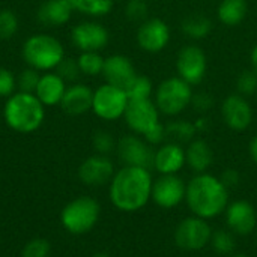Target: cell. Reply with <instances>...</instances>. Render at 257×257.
Masks as SVG:
<instances>
[{"label": "cell", "mask_w": 257, "mask_h": 257, "mask_svg": "<svg viewBox=\"0 0 257 257\" xmlns=\"http://www.w3.org/2000/svg\"><path fill=\"white\" fill-rule=\"evenodd\" d=\"M101 75L104 77L105 83L117 86L125 90V87L137 75V71L130 57L123 54H111L105 57Z\"/></svg>", "instance_id": "d6986e66"}, {"label": "cell", "mask_w": 257, "mask_h": 257, "mask_svg": "<svg viewBox=\"0 0 257 257\" xmlns=\"http://www.w3.org/2000/svg\"><path fill=\"white\" fill-rule=\"evenodd\" d=\"M185 203L191 215L209 221L224 214L229 205V188L220 176L208 172L197 173L187 182Z\"/></svg>", "instance_id": "7a4b0ae2"}, {"label": "cell", "mask_w": 257, "mask_h": 257, "mask_svg": "<svg viewBox=\"0 0 257 257\" xmlns=\"http://www.w3.org/2000/svg\"><path fill=\"white\" fill-rule=\"evenodd\" d=\"M152 184L149 169L123 166L114 172L108 184L110 202L120 212H137L149 203Z\"/></svg>", "instance_id": "6da1fadb"}, {"label": "cell", "mask_w": 257, "mask_h": 257, "mask_svg": "<svg viewBox=\"0 0 257 257\" xmlns=\"http://www.w3.org/2000/svg\"><path fill=\"white\" fill-rule=\"evenodd\" d=\"M250 60H251V69L257 74V44L253 47V50H251Z\"/></svg>", "instance_id": "7bdbcfd3"}, {"label": "cell", "mask_w": 257, "mask_h": 257, "mask_svg": "<svg viewBox=\"0 0 257 257\" xmlns=\"http://www.w3.org/2000/svg\"><path fill=\"white\" fill-rule=\"evenodd\" d=\"M105 57L101 56L99 51H83L77 57V63L80 72L86 77H98L102 74Z\"/></svg>", "instance_id": "83f0119b"}, {"label": "cell", "mask_w": 257, "mask_h": 257, "mask_svg": "<svg viewBox=\"0 0 257 257\" xmlns=\"http://www.w3.org/2000/svg\"><path fill=\"white\" fill-rule=\"evenodd\" d=\"M194 107V110L197 113H206L208 110H211V107L214 105V99L209 93H205V92H200V93H193V98H191V104Z\"/></svg>", "instance_id": "f35d334b"}, {"label": "cell", "mask_w": 257, "mask_h": 257, "mask_svg": "<svg viewBox=\"0 0 257 257\" xmlns=\"http://www.w3.org/2000/svg\"><path fill=\"white\" fill-rule=\"evenodd\" d=\"M194 125H196L197 133L199 131H205L208 128V119L206 117H200V119H197V122H194Z\"/></svg>", "instance_id": "b9f144b4"}, {"label": "cell", "mask_w": 257, "mask_h": 257, "mask_svg": "<svg viewBox=\"0 0 257 257\" xmlns=\"http://www.w3.org/2000/svg\"><path fill=\"white\" fill-rule=\"evenodd\" d=\"M185 166V148L182 145L167 142L155 149L152 169L160 175H178Z\"/></svg>", "instance_id": "ac0fdd59"}, {"label": "cell", "mask_w": 257, "mask_h": 257, "mask_svg": "<svg viewBox=\"0 0 257 257\" xmlns=\"http://www.w3.org/2000/svg\"><path fill=\"white\" fill-rule=\"evenodd\" d=\"M176 71L178 77L185 80L188 84H200L208 71V57L205 51L196 44L182 47L176 56Z\"/></svg>", "instance_id": "9c48e42d"}, {"label": "cell", "mask_w": 257, "mask_h": 257, "mask_svg": "<svg viewBox=\"0 0 257 257\" xmlns=\"http://www.w3.org/2000/svg\"><path fill=\"white\" fill-rule=\"evenodd\" d=\"M229 257H250L248 254H245V253H233V254H230Z\"/></svg>", "instance_id": "ee69618b"}, {"label": "cell", "mask_w": 257, "mask_h": 257, "mask_svg": "<svg viewBox=\"0 0 257 257\" xmlns=\"http://www.w3.org/2000/svg\"><path fill=\"white\" fill-rule=\"evenodd\" d=\"M187 184L178 175H160L154 179L151 200L161 209H173L185 202Z\"/></svg>", "instance_id": "8fae6325"}, {"label": "cell", "mask_w": 257, "mask_h": 257, "mask_svg": "<svg viewBox=\"0 0 257 257\" xmlns=\"http://www.w3.org/2000/svg\"><path fill=\"white\" fill-rule=\"evenodd\" d=\"M20 27L18 17L11 9H0V39L6 41L17 35Z\"/></svg>", "instance_id": "4dcf8cb0"}, {"label": "cell", "mask_w": 257, "mask_h": 257, "mask_svg": "<svg viewBox=\"0 0 257 257\" xmlns=\"http://www.w3.org/2000/svg\"><path fill=\"white\" fill-rule=\"evenodd\" d=\"M221 182L230 190V188H236L239 185V181H241V176H239V172L235 170V169H227L223 172V175L220 176Z\"/></svg>", "instance_id": "ab89813d"}, {"label": "cell", "mask_w": 257, "mask_h": 257, "mask_svg": "<svg viewBox=\"0 0 257 257\" xmlns=\"http://www.w3.org/2000/svg\"><path fill=\"white\" fill-rule=\"evenodd\" d=\"M128 102L130 99L123 89L105 83L93 90L92 111L102 120L114 122L123 117Z\"/></svg>", "instance_id": "ba28073f"}, {"label": "cell", "mask_w": 257, "mask_h": 257, "mask_svg": "<svg viewBox=\"0 0 257 257\" xmlns=\"http://www.w3.org/2000/svg\"><path fill=\"white\" fill-rule=\"evenodd\" d=\"M221 117L232 131H245L253 123V108L242 95L230 93L221 104Z\"/></svg>", "instance_id": "2e32d148"}, {"label": "cell", "mask_w": 257, "mask_h": 257, "mask_svg": "<svg viewBox=\"0 0 257 257\" xmlns=\"http://www.w3.org/2000/svg\"><path fill=\"white\" fill-rule=\"evenodd\" d=\"M72 6L68 0H45L38 9V21L47 27L65 26L72 17Z\"/></svg>", "instance_id": "7402d4cb"}, {"label": "cell", "mask_w": 257, "mask_h": 257, "mask_svg": "<svg viewBox=\"0 0 257 257\" xmlns=\"http://www.w3.org/2000/svg\"><path fill=\"white\" fill-rule=\"evenodd\" d=\"M248 155H250L251 161L257 166V136H254L248 143Z\"/></svg>", "instance_id": "60d3db41"}, {"label": "cell", "mask_w": 257, "mask_h": 257, "mask_svg": "<svg viewBox=\"0 0 257 257\" xmlns=\"http://www.w3.org/2000/svg\"><path fill=\"white\" fill-rule=\"evenodd\" d=\"M209 245L218 256L229 257L236 250V236L229 229H218L214 230Z\"/></svg>", "instance_id": "f1b7e54d"}, {"label": "cell", "mask_w": 257, "mask_h": 257, "mask_svg": "<svg viewBox=\"0 0 257 257\" xmlns=\"http://www.w3.org/2000/svg\"><path fill=\"white\" fill-rule=\"evenodd\" d=\"M72 45L83 51H101L110 41V33L98 21H81L71 30Z\"/></svg>", "instance_id": "4fadbf2b"}, {"label": "cell", "mask_w": 257, "mask_h": 257, "mask_svg": "<svg viewBox=\"0 0 257 257\" xmlns=\"http://www.w3.org/2000/svg\"><path fill=\"white\" fill-rule=\"evenodd\" d=\"M185 160L187 166L196 175L205 173L214 163V151L206 140L196 137L185 148Z\"/></svg>", "instance_id": "603a6c76"}, {"label": "cell", "mask_w": 257, "mask_h": 257, "mask_svg": "<svg viewBox=\"0 0 257 257\" xmlns=\"http://www.w3.org/2000/svg\"><path fill=\"white\" fill-rule=\"evenodd\" d=\"M5 123L15 133L32 134L41 128L45 119V105L35 93L17 90L3 105Z\"/></svg>", "instance_id": "3957f363"}, {"label": "cell", "mask_w": 257, "mask_h": 257, "mask_svg": "<svg viewBox=\"0 0 257 257\" xmlns=\"http://www.w3.org/2000/svg\"><path fill=\"white\" fill-rule=\"evenodd\" d=\"M21 56L27 66L39 72H48L54 71L65 59V48L57 38L48 33H35L24 41Z\"/></svg>", "instance_id": "277c9868"}, {"label": "cell", "mask_w": 257, "mask_h": 257, "mask_svg": "<svg viewBox=\"0 0 257 257\" xmlns=\"http://www.w3.org/2000/svg\"><path fill=\"white\" fill-rule=\"evenodd\" d=\"M212 21L203 14H191L185 17L181 23V30L190 39H205L212 32Z\"/></svg>", "instance_id": "d4e9b609"}, {"label": "cell", "mask_w": 257, "mask_h": 257, "mask_svg": "<svg viewBox=\"0 0 257 257\" xmlns=\"http://www.w3.org/2000/svg\"><path fill=\"white\" fill-rule=\"evenodd\" d=\"M160 114L161 113L152 99H139L128 102L123 119L126 126L133 131V134L143 137L152 128L161 123Z\"/></svg>", "instance_id": "30bf717a"}, {"label": "cell", "mask_w": 257, "mask_h": 257, "mask_svg": "<svg viewBox=\"0 0 257 257\" xmlns=\"http://www.w3.org/2000/svg\"><path fill=\"white\" fill-rule=\"evenodd\" d=\"M101 217V205L90 196H80L69 203L60 212V223L63 229L71 235H84L90 232Z\"/></svg>", "instance_id": "5b68a950"}, {"label": "cell", "mask_w": 257, "mask_h": 257, "mask_svg": "<svg viewBox=\"0 0 257 257\" xmlns=\"http://www.w3.org/2000/svg\"><path fill=\"white\" fill-rule=\"evenodd\" d=\"M92 145H93V149L96 151V154H101V155H108L110 152H113L117 146L114 137L108 133V131H96L93 134V139H92Z\"/></svg>", "instance_id": "836d02e7"}, {"label": "cell", "mask_w": 257, "mask_h": 257, "mask_svg": "<svg viewBox=\"0 0 257 257\" xmlns=\"http://www.w3.org/2000/svg\"><path fill=\"white\" fill-rule=\"evenodd\" d=\"M93 90L83 83H72L66 87L60 107L69 116H81L92 111Z\"/></svg>", "instance_id": "ffe728a7"}, {"label": "cell", "mask_w": 257, "mask_h": 257, "mask_svg": "<svg viewBox=\"0 0 257 257\" xmlns=\"http://www.w3.org/2000/svg\"><path fill=\"white\" fill-rule=\"evenodd\" d=\"M66 83H75L77 78L81 75L80 72V68H78V63H77V59H72V57H66L59 63V66L54 69Z\"/></svg>", "instance_id": "8d00e7d4"}, {"label": "cell", "mask_w": 257, "mask_h": 257, "mask_svg": "<svg viewBox=\"0 0 257 257\" xmlns=\"http://www.w3.org/2000/svg\"><path fill=\"white\" fill-rule=\"evenodd\" d=\"M149 5L146 0H128L125 5V15L130 21L143 23L148 20Z\"/></svg>", "instance_id": "e575fe53"}, {"label": "cell", "mask_w": 257, "mask_h": 257, "mask_svg": "<svg viewBox=\"0 0 257 257\" xmlns=\"http://www.w3.org/2000/svg\"><path fill=\"white\" fill-rule=\"evenodd\" d=\"M136 39L143 51L151 54L160 53L170 42V27L161 18H148L140 23Z\"/></svg>", "instance_id": "9a60e30c"}, {"label": "cell", "mask_w": 257, "mask_h": 257, "mask_svg": "<svg viewBox=\"0 0 257 257\" xmlns=\"http://www.w3.org/2000/svg\"><path fill=\"white\" fill-rule=\"evenodd\" d=\"M50 242L42 238H35L23 247L21 257H50Z\"/></svg>", "instance_id": "d590c367"}, {"label": "cell", "mask_w": 257, "mask_h": 257, "mask_svg": "<svg viewBox=\"0 0 257 257\" xmlns=\"http://www.w3.org/2000/svg\"><path fill=\"white\" fill-rule=\"evenodd\" d=\"M212 233L214 230L208 220L190 215L178 223L173 232V241L179 250L196 253L205 250L211 244Z\"/></svg>", "instance_id": "52a82bcc"}, {"label": "cell", "mask_w": 257, "mask_h": 257, "mask_svg": "<svg viewBox=\"0 0 257 257\" xmlns=\"http://www.w3.org/2000/svg\"><path fill=\"white\" fill-rule=\"evenodd\" d=\"M247 12V0H221L217 8V18L227 27H236L245 20Z\"/></svg>", "instance_id": "cb8c5ba5"}, {"label": "cell", "mask_w": 257, "mask_h": 257, "mask_svg": "<svg viewBox=\"0 0 257 257\" xmlns=\"http://www.w3.org/2000/svg\"><path fill=\"white\" fill-rule=\"evenodd\" d=\"M68 2L71 3L74 11L93 18L108 15L114 6V0H68Z\"/></svg>", "instance_id": "4316f807"}, {"label": "cell", "mask_w": 257, "mask_h": 257, "mask_svg": "<svg viewBox=\"0 0 257 257\" xmlns=\"http://www.w3.org/2000/svg\"><path fill=\"white\" fill-rule=\"evenodd\" d=\"M116 151L123 166L143 167L149 170L154 166V154H155L154 146H151L143 137L137 134L123 136L117 142Z\"/></svg>", "instance_id": "7c38bea8"}, {"label": "cell", "mask_w": 257, "mask_h": 257, "mask_svg": "<svg viewBox=\"0 0 257 257\" xmlns=\"http://www.w3.org/2000/svg\"><path fill=\"white\" fill-rule=\"evenodd\" d=\"M17 92V77L5 66H0V98H9Z\"/></svg>", "instance_id": "74e56055"}, {"label": "cell", "mask_w": 257, "mask_h": 257, "mask_svg": "<svg viewBox=\"0 0 257 257\" xmlns=\"http://www.w3.org/2000/svg\"><path fill=\"white\" fill-rule=\"evenodd\" d=\"M196 134H197L196 125L194 122H190V120L178 119L166 125V137L170 139V142L173 143L188 145L191 140L196 139Z\"/></svg>", "instance_id": "484cf974"}, {"label": "cell", "mask_w": 257, "mask_h": 257, "mask_svg": "<svg viewBox=\"0 0 257 257\" xmlns=\"http://www.w3.org/2000/svg\"><path fill=\"white\" fill-rule=\"evenodd\" d=\"M41 74L39 71L27 66L17 75V90L20 92H27V93H35L38 83H39Z\"/></svg>", "instance_id": "1f68e13d"}, {"label": "cell", "mask_w": 257, "mask_h": 257, "mask_svg": "<svg viewBox=\"0 0 257 257\" xmlns=\"http://www.w3.org/2000/svg\"><path fill=\"white\" fill-rule=\"evenodd\" d=\"M113 175L114 164L108 155H90L78 167V179L89 187H102L110 184Z\"/></svg>", "instance_id": "e0dca14e"}, {"label": "cell", "mask_w": 257, "mask_h": 257, "mask_svg": "<svg viewBox=\"0 0 257 257\" xmlns=\"http://www.w3.org/2000/svg\"><path fill=\"white\" fill-rule=\"evenodd\" d=\"M193 98L191 84L181 77H169L155 89V105L164 116H178L190 104Z\"/></svg>", "instance_id": "8992f818"}, {"label": "cell", "mask_w": 257, "mask_h": 257, "mask_svg": "<svg viewBox=\"0 0 257 257\" xmlns=\"http://www.w3.org/2000/svg\"><path fill=\"white\" fill-rule=\"evenodd\" d=\"M224 220L227 229L235 236H248L257 227L256 208L244 199L229 202L224 211Z\"/></svg>", "instance_id": "5bb4252c"}, {"label": "cell", "mask_w": 257, "mask_h": 257, "mask_svg": "<svg viewBox=\"0 0 257 257\" xmlns=\"http://www.w3.org/2000/svg\"><path fill=\"white\" fill-rule=\"evenodd\" d=\"M92 257H111L110 254H107V253H96V254H93Z\"/></svg>", "instance_id": "f6af8a7d"}, {"label": "cell", "mask_w": 257, "mask_h": 257, "mask_svg": "<svg viewBox=\"0 0 257 257\" xmlns=\"http://www.w3.org/2000/svg\"><path fill=\"white\" fill-rule=\"evenodd\" d=\"M66 84L68 83L56 71H48L41 74L35 95L45 107L60 105L65 90L68 87Z\"/></svg>", "instance_id": "44dd1931"}, {"label": "cell", "mask_w": 257, "mask_h": 257, "mask_svg": "<svg viewBox=\"0 0 257 257\" xmlns=\"http://www.w3.org/2000/svg\"><path fill=\"white\" fill-rule=\"evenodd\" d=\"M154 86L151 78H148L146 75H136L131 83L125 87L126 96L130 101H139V99H151Z\"/></svg>", "instance_id": "f546056e"}, {"label": "cell", "mask_w": 257, "mask_h": 257, "mask_svg": "<svg viewBox=\"0 0 257 257\" xmlns=\"http://www.w3.org/2000/svg\"><path fill=\"white\" fill-rule=\"evenodd\" d=\"M238 93L242 96H251L257 92V74L253 69H245L239 74L236 80Z\"/></svg>", "instance_id": "d6a6232c"}]
</instances>
